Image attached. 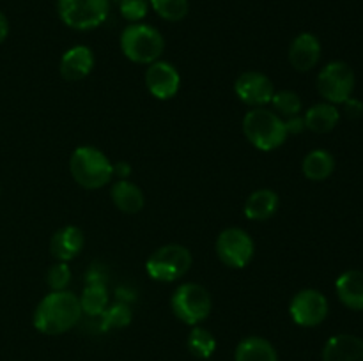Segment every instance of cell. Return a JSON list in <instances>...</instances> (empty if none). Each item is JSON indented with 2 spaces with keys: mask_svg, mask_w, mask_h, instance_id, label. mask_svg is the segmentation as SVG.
<instances>
[{
  "mask_svg": "<svg viewBox=\"0 0 363 361\" xmlns=\"http://www.w3.org/2000/svg\"><path fill=\"white\" fill-rule=\"evenodd\" d=\"M188 349L199 360H208L215 353L216 340L211 331L201 328V326H194V329L188 335Z\"/></svg>",
  "mask_w": 363,
  "mask_h": 361,
  "instance_id": "d4e9b609",
  "label": "cell"
},
{
  "mask_svg": "<svg viewBox=\"0 0 363 361\" xmlns=\"http://www.w3.org/2000/svg\"><path fill=\"white\" fill-rule=\"evenodd\" d=\"M119 11L130 23H140V20L147 16L149 0H121Z\"/></svg>",
  "mask_w": 363,
  "mask_h": 361,
  "instance_id": "f1b7e54d",
  "label": "cell"
},
{
  "mask_svg": "<svg viewBox=\"0 0 363 361\" xmlns=\"http://www.w3.org/2000/svg\"><path fill=\"white\" fill-rule=\"evenodd\" d=\"M337 296L340 303L350 310H363V271L350 269L342 273L335 282Z\"/></svg>",
  "mask_w": 363,
  "mask_h": 361,
  "instance_id": "e0dca14e",
  "label": "cell"
},
{
  "mask_svg": "<svg viewBox=\"0 0 363 361\" xmlns=\"http://www.w3.org/2000/svg\"><path fill=\"white\" fill-rule=\"evenodd\" d=\"M110 197L116 207L126 214H137L144 209V193L137 184L130 183L128 179H119L112 184Z\"/></svg>",
  "mask_w": 363,
  "mask_h": 361,
  "instance_id": "ac0fdd59",
  "label": "cell"
},
{
  "mask_svg": "<svg viewBox=\"0 0 363 361\" xmlns=\"http://www.w3.org/2000/svg\"><path fill=\"white\" fill-rule=\"evenodd\" d=\"M243 133L247 140L259 151H275L287 140L286 120L273 110L252 108L243 117Z\"/></svg>",
  "mask_w": 363,
  "mask_h": 361,
  "instance_id": "7a4b0ae2",
  "label": "cell"
},
{
  "mask_svg": "<svg viewBox=\"0 0 363 361\" xmlns=\"http://www.w3.org/2000/svg\"><path fill=\"white\" fill-rule=\"evenodd\" d=\"M71 282V269L67 262H55L46 273V283L52 290H66Z\"/></svg>",
  "mask_w": 363,
  "mask_h": 361,
  "instance_id": "83f0119b",
  "label": "cell"
},
{
  "mask_svg": "<svg viewBox=\"0 0 363 361\" xmlns=\"http://www.w3.org/2000/svg\"><path fill=\"white\" fill-rule=\"evenodd\" d=\"M121 52L135 64H152L160 60L165 50V39L155 27L145 23H131L119 39Z\"/></svg>",
  "mask_w": 363,
  "mask_h": 361,
  "instance_id": "277c9868",
  "label": "cell"
},
{
  "mask_svg": "<svg viewBox=\"0 0 363 361\" xmlns=\"http://www.w3.org/2000/svg\"><path fill=\"white\" fill-rule=\"evenodd\" d=\"M116 296H117V301H121V303H128V304H130L131 299H135V294L131 292V290H128L126 287H119V289L116 290Z\"/></svg>",
  "mask_w": 363,
  "mask_h": 361,
  "instance_id": "1f68e13d",
  "label": "cell"
},
{
  "mask_svg": "<svg viewBox=\"0 0 363 361\" xmlns=\"http://www.w3.org/2000/svg\"><path fill=\"white\" fill-rule=\"evenodd\" d=\"M145 87L156 99H172L181 87L179 71L167 60H156L145 71Z\"/></svg>",
  "mask_w": 363,
  "mask_h": 361,
  "instance_id": "7c38bea8",
  "label": "cell"
},
{
  "mask_svg": "<svg viewBox=\"0 0 363 361\" xmlns=\"http://www.w3.org/2000/svg\"><path fill=\"white\" fill-rule=\"evenodd\" d=\"M280 204L279 195L269 188H262V190L254 191L250 197L245 202V216L252 222H264V219L272 218L277 212Z\"/></svg>",
  "mask_w": 363,
  "mask_h": 361,
  "instance_id": "d6986e66",
  "label": "cell"
},
{
  "mask_svg": "<svg viewBox=\"0 0 363 361\" xmlns=\"http://www.w3.org/2000/svg\"><path fill=\"white\" fill-rule=\"evenodd\" d=\"M69 172L77 184L85 190H99L112 180L113 165L99 149L92 145H82L71 154Z\"/></svg>",
  "mask_w": 363,
  "mask_h": 361,
  "instance_id": "3957f363",
  "label": "cell"
},
{
  "mask_svg": "<svg viewBox=\"0 0 363 361\" xmlns=\"http://www.w3.org/2000/svg\"><path fill=\"white\" fill-rule=\"evenodd\" d=\"M191 251L183 244H165L152 251L145 262V271L156 282H176L191 268Z\"/></svg>",
  "mask_w": 363,
  "mask_h": 361,
  "instance_id": "8992f818",
  "label": "cell"
},
{
  "mask_svg": "<svg viewBox=\"0 0 363 361\" xmlns=\"http://www.w3.org/2000/svg\"><path fill=\"white\" fill-rule=\"evenodd\" d=\"M149 6L165 21L184 20L188 11H190L188 0H149Z\"/></svg>",
  "mask_w": 363,
  "mask_h": 361,
  "instance_id": "4316f807",
  "label": "cell"
},
{
  "mask_svg": "<svg viewBox=\"0 0 363 361\" xmlns=\"http://www.w3.org/2000/svg\"><path fill=\"white\" fill-rule=\"evenodd\" d=\"M80 297L69 290H52L34 311V328L43 335H62L82 319Z\"/></svg>",
  "mask_w": 363,
  "mask_h": 361,
  "instance_id": "6da1fadb",
  "label": "cell"
},
{
  "mask_svg": "<svg viewBox=\"0 0 363 361\" xmlns=\"http://www.w3.org/2000/svg\"><path fill=\"white\" fill-rule=\"evenodd\" d=\"M60 76L66 81H80L94 69V53L89 46L78 45L64 52L60 59Z\"/></svg>",
  "mask_w": 363,
  "mask_h": 361,
  "instance_id": "5bb4252c",
  "label": "cell"
},
{
  "mask_svg": "<svg viewBox=\"0 0 363 361\" xmlns=\"http://www.w3.org/2000/svg\"><path fill=\"white\" fill-rule=\"evenodd\" d=\"M340 112L332 103H319L311 106L303 115L305 127L314 133H330L339 124Z\"/></svg>",
  "mask_w": 363,
  "mask_h": 361,
  "instance_id": "ffe728a7",
  "label": "cell"
},
{
  "mask_svg": "<svg viewBox=\"0 0 363 361\" xmlns=\"http://www.w3.org/2000/svg\"><path fill=\"white\" fill-rule=\"evenodd\" d=\"M354 71L350 64L342 60H333L326 64L318 74V91L326 103L342 105L353 96L354 91Z\"/></svg>",
  "mask_w": 363,
  "mask_h": 361,
  "instance_id": "ba28073f",
  "label": "cell"
},
{
  "mask_svg": "<svg viewBox=\"0 0 363 361\" xmlns=\"http://www.w3.org/2000/svg\"><path fill=\"white\" fill-rule=\"evenodd\" d=\"M236 361H279L272 342L261 336H247L236 347Z\"/></svg>",
  "mask_w": 363,
  "mask_h": 361,
  "instance_id": "44dd1931",
  "label": "cell"
},
{
  "mask_svg": "<svg viewBox=\"0 0 363 361\" xmlns=\"http://www.w3.org/2000/svg\"><path fill=\"white\" fill-rule=\"evenodd\" d=\"M301 170L308 180H325L335 170V158L325 149H315L305 156Z\"/></svg>",
  "mask_w": 363,
  "mask_h": 361,
  "instance_id": "7402d4cb",
  "label": "cell"
},
{
  "mask_svg": "<svg viewBox=\"0 0 363 361\" xmlns=\"http://www.w3.org/2000/svg\"><path fill=\"white\" fill-rule=\"evenodd\" d=\"M255 244L248 232L238 227H230L220 232L216 239V255L225 265L234 269H243L254 258Z\"/></svg>",
  "mask_w": 363,
  "mask_h": 361,
  "instance_id": "9c48e42d",
  "label": "cell"
},
{
  "mask_svg": "<svg viewBox=\"0 0 363 361\" xmlns=\"http://www.w3.org/2000/svg\"><path fill=\"white\" fill-rule=\"evenodd\" d=\"M238 99L250 108H262L272 103L275 87L269 76L259 71H245L234 81Z\"/></svg>",
  "mask_w": 363,
  "mask_h": 361,
  "instance_id": "8fae6325",
  "label": "cell"
},
{
  "mask_svg": "<svg viewBox=\"0 0 363 361\" xmlns=\"http://www.w3.org/2000/svg\"><path fill=\"white\" fill-rule=\"evenodd\" d=\"M323 361H363V340L354 335H335L325 343Z\"/></svg>",
  "mask_w": 363,
  "mask_h": 361,
  "instance_id": "2e32d148",
  "label": "cell"
},
{
  "mask_svg": "<svg viewBox=\"0 0 363 361\" xmlns=\"http://www.w3.org/2000/svg\"><path fill=\"white\" fill-rule=\"evenodd\" d=\"M7 34H9V23H7V18L0 13V45L6 41Z\"/></svg>",
  "mask_w": 363,
  "mask_h": 361,
  "instance_id": "d6a6232c",
  "label": "cell"
},
{
  "mask_svg": "<svg viewBox=\"0 0 363 361\" xmlns=\"http://www.w3.org/2000/svg\"><path fill=\"white\" fill-rule=\"evenodd\" d=\"M344 105V113H346V117H350V119L357 120L363 117V103L358 101V99L354 98H350L347 101L342 103Z\"/></svg>",
  "mask_w": 363,
  "mask_h": 361,
  "instance_id": "f546056e",
  "label": "cell"
},
{
  "mask_svg": "<svg viewBox=\"0 0 363 361\" xmlns=\"http://www.w3.org/2000/svg\"><path fill=\"white\" fill-rule=\"evenodd\" d=\"M85 243L84 232L74 225H66L53 234L50 253L57 262H69L82 251Z\"/></svg>",
  "mask_w": 363,
  "mask_h": 361,
  "instance_id": "9a60e30c",
  "label": "cell"
},
{
  "mask_svg": "<svg viewBox=\"0 0 363 361\" xmlns=\"http://www.w3.org/2000/svg\"><path fill=\"white\" fill-rule=\"evenodd\" d=\"M321 59V42L311 32H301L289 46V62L300 73L314 69Z\"/></svg>",
  "mask_w": 363,
  "mask_h": 361,
  "instance_id": "4fadbf2b",
  "label": "cell"
},
{
  "mask_svg": "<svg viewBox=\"0 0 363 361\" xmlns=\"http://www.w3.org/2000/svg\"><path fill=\"white\" fill-rule=\"evenodd\" d=\"M172 311L181 322L188 326H197L209 317L213 308L211 294L199 283H181L172 294Z\"/></svg>",
  "mask_w": 363,
  "mask_h": 361,
  "instance_id": "5b68a950",
  "label": "cell"
},
{
  "mask_svg": "<svg viewBox=\"0 0 363 361\" xmlns=\"http://www.w3.org/2000/svg\"><path fill=\"white\" fill-rule=\"evenodd\" d=\"M99 319H101V322H99L101 331H108V329H121L131 324L133 311H131L130 304L128 303L116 301V303L108 304V306L105 308V311L99 315Z\"/></svg>",
  "mask_w": 363,
  "mask_h": 361,
  "instance_id": "cb8c5ba5",
  "label": "cell"
},
{
  "mask_svg": "<svg viewBox=\"0 0 363 361\" xmlns=\"http://www.w3.org/2000/svg\"><path fill=\"white\" fill-rule=\"evenodd\" d=\"M286 120V130L287 134H300L301 131L307 130L303 122V117L296 115V117H289V119H284Z\"/></svg>",
  "mask_w": 363,
  "mask_h": 361,
  "instance_id": "4dcf8cb0",
  "label": "cell"
},
{
  "mask_svg": "<svg viewBox=\"0 0 363 361\" xmlns=\"http://www.w3.org/2000/svg\"><path fill=\"white\" fill-rule=\"evenodd\" d=\"M128 173H130V165H126V163L113 165V176H119V179H126Z\"/></svg>",
  "mask_w": 363,
  "mask_h": 361,
  "instance_id": "836d02e7",
  "label": "cell"
},
{
  "mask_svg": "<svg viewBox=\"0 0 363 361\" xmlns=\"http://www.w3.org/2000/svg\"><path fill=\"white\" fill-rule=\"evenodd\" d=\"M328 299L315 289H303L291 299L289 315L301 328H315L328 317Z\"/></svg>",
  "mask_w": 363,
  "mask_h": 361,
  "instance_id": "30bf717a",
  "label": "cell"
},
{
  "mask_svg": "<svg viewBox=\"0 0 363 361\" xmlns=\"http://www.w3.org/2000/svg\"><path fill=\"white\" fill-rule=\"evenodd\" d=\"M272 105L273 112L279 113L282 119H289V117L300 115L303 103H301L300 96L294 91H275L272 98Z\"/></svg>",
  "mask_w": 363,
  "mask_h": 361,
  "instance_id": "484cf974",
  "label": "cell"
},
{
  "mask_svg": "<svg viewBox=\"0 0 363 361\" xmlns=\"http://www.w3.org/2000/svg\"><path fill=\"white\" fill-rule=\"evenodd\" d=\"M108 289L106 283H87L80 296L82 311L89 317H99L108 306Z\"/></svg>",
  "mask_w": 363,
  "mask_h": 361,
  "instance_id": "603a6c76",
  "label": "cell"
},
{
  "mask_svg": "<svg viewBox=\"0 0 363 361\" xmlns=\"http://www.w3.org/2000/svg\"><path fill=\"white\" fill-rule=\"evenodd\" d=\"M110 0H57L60 21L73 30H92L108 18Z\"/></svg>",
  "mask_w": 363,
  "mask_h": 361,
  "instance_id": "52a82bcc",
  "label": "cell"
}]
</instances>
